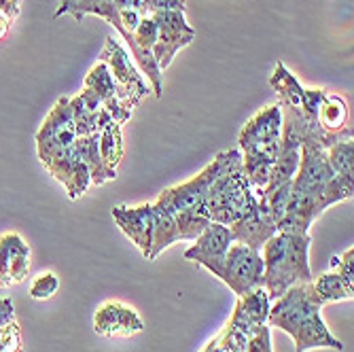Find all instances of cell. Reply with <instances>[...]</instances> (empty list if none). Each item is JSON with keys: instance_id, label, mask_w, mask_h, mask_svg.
<instances>
[{"instance_id": "obj_1", "label": "cell", "mask_w": 354, "mask_h": 352, "mask_svg": "<svg viewBox=\"0 0 354 352\" xmlns=\"http://www.w3.org/2000/svg\"><path fill=\"white\" fill-rule=\"evenodd\" d=\"M325 304L318 299L312 282L293 284L282 297L270 306L268 327L280 329L295 340V352L316 348L344 350V344L327 329L320 310Z\"/></svg>"}, {"instance_id": "obj_2", "label": "cell", "mask_w": 354, "mask_h": 352, "mask_svg": "<svg viewBox=\"0 0 354 352\" xmlns=\"http://www.w3.org/2000/svg\"><path fill=\"white\" fill-rule=\"evenodd\" d=\"M282 136V111L272 104L254 113L240 130L238 147L242 153V174L248 180L257 200H261L270 183L272 168L280 153Z\"/></svg>"}, {"instance_id": "obj_3", "label": "cell", "mask_w": 354, "mask_h": 352, "mask_svg": "<svg viewBox=\"0 0 354 352\" xmlns=\"http://www.w3.org/2000/svg\"><path fill=\"white\" fill-rule=\"evenodd\" d=\"M310 234H286L276 232L261 248L263 257V289L270 299L276 302L293 284L312 282L310 270Z\"/></svg>"}, {"instance_id": "obj_4", "label": "cell", "mask_w": 354, "mask_h": 352, "mask_svg": "<svg viewBox=\"0 0 354 352\" xmlns=\"http://www.w3.org/2000/svg\"><path fill=\"white\" fill-rule=\"evenodd\" d=\"M242 162L230 166L208 189V194L202 202V212L221 225H232V223L244 219L254 204L259 202L254 198L248 180L240 170Z\"/></svg>"}, {"instance_id": "obj_5", "label": "cell", "mask_w": 354, "mask_h": 352, "mask_svg": "<svg viewBox=\"0 0 354 352\" xmlns=\"http://www.w3.org/2000/svg\"><path fill=\"white\" fill-rule=\"evenodd\" d=\"M242 162V153L240 149H230L218 153L212 162L191 180L183 183V185H174L164 189L159 194L157 202H153L155 206L164 208L166 212H183V210H202V202L208 194L210 185L227 170L230 166Z\"/></svg>"}, {"instance_id": "obj_6", "label": "cell", "mask_w": 354, "mask_h": 352, "mask_svg": "<svg viewBox=\"0 0 354 352\" xmlns=\"http://www.w3.org/2000/svg\"><path fill=\"white\" fill-rule=\"evenodd\" d=\"M216 278L230 286L232 293L242 297L248 291L263 286V257L259 250L234 242L225 254Z\"/></svg>"}, {"instance_id": "obj_7", "label": "cell", "mask_w": 354, "mask_h": 352, "mask_svg": "<svg viewBox=\"0 0 354 352\" xmlns=\"http://www.w3.org/2000/svg\"><path fill=\"white\" fill-rule=\"evenodd\" d=\"M100 62H104L119 91H121V100L123 104L134 111L145 95L151 91V87L147 85V79L142 77V73L138 71V66L132 62L130 53H127L121 43L113 37H106L104 49L100 53Z\"/></svg>"}, {"instance_id": "obj_8", "label": "cell", "mask_w": 354, "mask_h": 352, "mask_svg": "<svg viewBox=\"0 0 354 352\" xmlns=\"http://www.w3.org/2000/svg\"><path fill=\"white\" fill-rule=\"evenodd\" d=\"M79 100L89 111H100L104 109L119 125L127 123L132 119V111L127 109L121 100V91L109 71L104 62H98L95 66L87 73L83 91L79 93Z\"/></svg>"}, {"instance_id": "obj_9", "label": "cell", "mask_w": 354, "mask_h": 352, "mask_svg": "<svg viewBox=\"0 0 354 352\" xmlns=\"http://www.w3.org/2000/svg\"><path fill=\"white\" fill-rule=\"evenodd\" d=\"M157 24V41L153 47V57L157 62L159 71H166L174 55L196 41V30H193L185 17V9H168L153 13Z\"/></svg>"}, {"instance_id": "obj_10", "label": "cell", "mask_w": 354, "mask_h": 352, "mask_svg": "<svg viewBox=\"0 0 354 352\" xmlns=\"http://www.w3.org/2000/svg\"><path fill=\"white\" fill-rule=\"evenodd\" d=\"M77 138L71 98H59L37 132V153L41 164L45 166L59 151L73 147Z\"/></svg>"}, {"instance_id": "obj_11", "label": "cell", "mask_w": 354, "mask_h": 352, "mask_svg": "<svg viewBox=\"0 0 354 352\" xmlns=\"http://www.w3.org/2000/svg\"><path fill=\"white\" fill-rule=\"evenodd\" d=\"M270 85L276 91V95L280 98V106H288L293 111L304 113L310 119H316V111L325 98V89H308L304 87L297 77L288 71L282 62L276 64V68L270 77Z\"/></svg>"}, {"instance_id": "obj_12", "label": "cell", "mask_w": 354, "mask_h": 352, "mask_svg": "<svg viewBox=\"0 0 354 352\" xmlns=\"http://www.w3.org/2000/svg\"><path fill=\"white\" fill-rule=\"evenodd\" d=\"M232 244H234V236H232L230 228L210 221V225L202 232V236L196 240V244L185 250V259L206 268L208 272H212L216 276Z\"/></svg>"}, {"instance_id": "obj_13", "label": "cell", "mask_w": 354, "mask_h": 352, "mask_svg": "<svg viewBox=\"0 0 354 352\" xmlns=\"http://www.w3.org/2000/svg\"><path fill=\"white\" fill-rule=\"evenodd\" d=\"M45 170L57 183H62L64 187H66L71 200H79L87 191V187L91 185L89 170H87L85 162H83L79 151H77V145L59 151L53 159H49V162L45 164Z\"/></svg>"}, {"instance_id": "obj_14", "label": "cell", "mask_w": 354, "mask_h": 352, "mask_svg": "<svg viewBox=\"0 0 354 352\" xmlns=\"http://www.w3.org/2000/svg\"><path fill=\"white\" fill-rule=\"evenodd\" d=\"M30 257V244L17 232L0 234V289H9L26 280Z\"/></svg>"}, {"instance_id": "obj_15", "label": "cell", "mask_w": 354, "mask_h": 352, "mask_svg": "<svg viewBox=\"0 0 354 352\" xmlns=\"http://www.w3.org/2000/svg\"><path fill=\"white\" fill-rule=\"evenodd\" d=\"M93 329L104 337H132L145 329L138 312L121 302H104L93 316Z\"/></svg>"}, {"instance_id": "obj_16", "label": "cell", "mask_w": 354, "mask_h": 352, "mask_svg": "<svg viewBox=\"0 0 354 352\" xmlns=\"http://www.w3.org/2000/svg\"><path fill=\"white\" fill-rule=\"evenodd\" d=\"M230 232L234 236V242L246 244L248 248L261 252L263 244L278 232V228H276V221L270 212L268 202L261 198L244 219L232 223Z\"/></svg>"}, {"instance_id": "obj_17", "label": "cell", "mask_w": 354, "mask_h": 352, "mask_svg": "<svg viewBox=\"0 0 354 352\" xmlns=\"http://www.w3.org/2000/svg\"><path fill=\"white\" fill-rule=\"evenodd\" d=\"M113 219L117 228L140 248V252L149 261L153 244V204H140L134 208L117 206L113 208Z\"/></svg>"}, {"instance_id": "obj_18", "label": "cell", "mask_w": 354, "mask_h": 352, "mask_svg": "<svg viewBox=\"0 0 354 352\" xmlns=\"http://www.w3.org/2000/svg\"><path fill=\"white\" fill-rule=\"evenodd\" d=\"M62 15H73L77 21H83L85 15H98L106 19L119 32L125 43H130V37H127V32L121 24L115 0H59L55 17H62Z\"/></svg>"}, {"instance_id": "obj_19", "label": "cell", "mask_w": 354, "mask_h": 352, "mask_svg": "<svg viewBox=\"0 0 354 352\" xmlns=\"http://www.w3.org/2000/svg\"><path fill=\"white\" fill-rule=\"evenodd\" d=\"M75 145H77V151H79L81 159L89 170L91 185H104V183L117 178V170L106 166L102 155H100V132L89 134V136H79Z\"/></svg>"}, {"instance_id": "obj_20", "label": "cell", "mask_w": 354, "mask_h": 352, "mask_svg": "<svg viewBox=\"0 0 354 352\" xmlns=\"http://www.w3.org/2000/svg\"><path fill=\"white\" fill-rule=\"evenodd\" d=\"M316 121L329 134H350L352 125H348V104L337 93H325L323 102L316 111Z\"/></svg>"}, {"instance_id": "obj_21", "label": "cell", "mask_w": 354, "mask_h": 352, "mask_svg": "<svg viewBox=\"0 0 354 352\" xmlns=\"http://www.w3.org/2000/svg\"><path fill=\"white\" fill-rule=\"evenodd\" d=\"M176 242H180V236H178L174 214L153 204V244H151L149 261H155L159 252H164L168 246Z\"/></svg>"}, {"instance_id": "obj_22", "label": "cell", "mask_w": 354, "mask_h": 352, "mask_svg": "<svg viewBox=\"0 0 354 352\" xmlns=\"http://www.w3.org/2000/svg\"><path fill=\"white\" fill-rule=\"evenodd\" d=\"M312 286L318 295V299L327 304H337V302H352L354 297V286L348 284L335 270L327 272V274H320L316 280H312Z\"/></svg>"}, {"instance_id": "obj_23", "label": "cell", "mask_w": 354, "mask_h": 352, "mask_svg": "<svg viewBox=\"0 0 354 352\" xmlns=\"http://www.w3.org/2000/svg\"><path fill=\"white\" fill-rule=\"evenodd\" d=\"M100 155L104 164L115 168L123 159V138H121V125L117 121H109L100 130Z\"/></svg>"}, {"instance_id": "obj_24", "label": "cell", "mask_w": 354, "mask_h": 352, "mask_svg": "<svg viewBox=\"0 0 354 352\" xmlns=\"http://www.w3.org/2000/svg\"><path fill=\"white\" fill-rule=\"evenodd\" d=\"M174 219H176V228H178L180 240H189V242H196L202 236V232L210 225V219L202 210L174 212Z\"/></svg>"}, {"instance_id": "obj_25", "label": "cell", "mask_w": 354, "mask_h": 352, "mask_svg": "<svg viewBox=\"0 0 354 352\" xmlns=\"http://www.w3.org/2000/svg\"><path fill=\"white\" fill-rule=\"evenodd\" d=\"M329 164L335 172V176H346L354 178V142L350 140H339L333 147L327 149Z\"/></svg>"}, {"instance_id": "obj_26", "label": "cell", "mask_w": 354, "mask_h": 352, "mask_svg": "<svg viewBox=\"0 0 354 352\" xmlns=\"http://www.w3.org/2000/svg\"><path fill=\"white\" fill-rule=\"evenodd\" d=\"M119 11H132L140 17H149L168 9H187L185 0H115Z\"/></svg>"}, {"instance_id": "obj_27", "label": "cell", "mask_w": 354, "mask_h": 352, "mask_svg": "<svg viewBox=\"0 0 354 352\" xmlns=\"http://www.w3.org/2000/svg\"><path fill=\"white\" fill-rule=\"evenodd\" d=\"M57 289H59V278L53 272H43V274H39L35 280H32V284H30V297L43 302V299L53 297L57 293Z\"/></svg>"}, {"instance_id": "obj_28", "label": "cell", "mask_w": 354, "mask_h": 352, "mask_svg": "<svg viewBox=\"0 0 354 352\" xmlns=\"http://www.w3.org/2000/svg\"><path fill=\"white\" fill-rule=\"evenodd\" d=\"M0 352H24V342L17 321L0 329Z\"/></svg>"}, {"instance_id": "obj_29", "label": "cell", "mask_w": 354, "mask_h": 352, "mask_svg": "<svg viewBox=\"0 0 354 352\" xmlns=\"http://www.w3.org/2000/svg\"><path fill=\"white\" fill-rule=\"evenodd\" d=\"M331 270H335L348 284L354 286V248L352 246L342 252V257L331 259Z\"/></svg>"}, {"instance_id": "obj_30", "label": "cell", "mask_w": 354, "mask_h": 352, "mask_svg": "<svg viewBox=\"0 0 354 352\" xmlns=\"http://www.w3.org/2000/svg\"><path fill=\"white\" fill-rule=\"evenodd\" d=\"M246 352H274L272 350V327H263L261 331H257L246 346Z\"/></svg>"}, {"instance_id": "obj_31", "label": "cell", "mask_w": 354, "mask_h": 352, "mask_svg": "<svg viewBox=\"0 0 354 352\" xmlns=\"http://www.w3.org/2000/svg\"><path fill=\"white\" fill-rule=\"evenodd\" d=\"M15 321V308L9 297H0V329Z\"/></svg>"}, {"instance_id": "obj_32", "label": "cell", "mask_w": 354, "mask_h": 352, "mask_svg": "<svg viewBox=\"0 0 354 352\" xmlns=\"http://www.w3.org/2000/svg\"><path fill=\"white\" fill-rule=\"evenodd\" d=\"M0 11L7 13L11 19H17L21 11V0H0Z\"/></svg>"}, {"instance_id": "obj_33", "label": "cell", "mask_w": 354, "mask_h": 352, "mask_svg": "<svg viewBox=\"0 0 354 352\" xmlns=\"http://www.w3.org/2000/svg\"><path fill=\"white\" fill-rule=\"evenodd\" d=\"M11 24H13V19L7 15V13H3L0 11V41H3L7 35H9V30H11Z\"/></svg>"}]
</instances>
